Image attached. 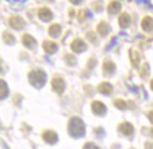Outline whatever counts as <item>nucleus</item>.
Returning a JSON list of instances; mask_svg holds the SVG:
<instances>
[{"instance_id":"nucleus-21","label":"nucleus","mask_w":153,"mask_h":149,"mask_svg":"<svg viewBox=\"0 0 153 149\" xmlns=\"http://www.w3.org/2000/svg\"><path fill=\"white\" fill-rule=\"evenodd\" d=\"M114 104L118 108V109H121V110L126 109V103H125L123 100H115Z\"/></svg>"},{"instance_id":"nucleus-25","label":"nucleus","mask_w":153,"mask_h":149,"mask_svg":"<svg viewBox=\"0 0 153 149\" xmlns=\"http://www.w3.org/2000/svg\"><path fill=\"white\" fill-rule=\"evenodd\" d=\"M151 88H152V90H153V79H152V81H151Z\"/></svg>"},{"instance_id":"nucleus-10","label":"nucleus","mask_w":153,"mask_h":149,"mask_svg":"<svg viewBox=\"0 0 153 149\" xmlns=\"http://www.w3.org/2000/svg\"><path fill=\"white\" fill-rule=\"evenodd\" d=\"M22 43L25 44V46H27L28 49H34L36 46V39L33 37L31 35H25L22 37Z\"/></svg>"},{"instance_id":"nucleus-14","label":"nucleus","mask_w":153,"mask_h":149,"mask_svg":"<svg viewBox=\"0 0 153 149\" xmlns=\"http://www.w3.org/2000/svg\"><path fill=\"white\" fill-rule=\"evenodd\" d=\"M99 90L100 93H102L103 95H110L113 93V86L109 83V82H102V83L99 86Z\"/></svg>"},{"instance_id":"nucleus-13","label":"nucleus","mask_w":153,"mask_h":149,"mask_svg":"<svg viewBox=\"0 0 153 149\" xmlns=\"http://www.w3.org/2000/svg\"><path fill=\"white\" fill-rule=\"evenodd\" d=\"M130 22H131V18H130L129 14L123 13V14L120 15V18H118V23H120L121 28H126V27L129 26Z\"/></svg>"},{"instance_id":"nucleus-7","label":"nucleus","mask_w":153,"mask_h":149,"mask_svg":"<svg viewBox=\"0 0 153 149\" xmlns=\"http://www.w3.org/2000/svg\"><path fill=\"white\" fill-rule=\"evenodd\" d=\"M43 139L45 142H48V143H56L58 141V135L56 134V132H53V131H45L44 133H43Z\"/></svg>"},{"instance_id":"nucleus-8","label":"nucleus","mask_w":153,"mask_h":149,"mask_svg":"<svg viewBox=\"0 0 153 149\" xmlns=\"http://www.w3.org/2000/svg\"><path fill=\"white\" fill-rule=\"evenodd\" d=\"M10 26L12 28L20 30L21 28H23L25 21L21 19L20 16H12V18H10Z\"/></svg>"},{"instance_id":"nucleus-22","label":"nucleus","mask_w":153,"mask_h":149,"mask_svg":"<svg viewBox=\"0 0 153 149\" xmlns=\"http://www.w3.org/2000/svg\"><path fill=\"white\" fill-rule=\"evenodd\" d=\"M84 149H100L97 146H95L94 143H92V142H88L86 143L85 146H84Z\"/></svg>"},{"instance_id":"nucleus-9","label":"nucleus","mask_w":153,"mask_h":149,"mask_svg":"<svg viewBox=\"0 0 153 149\" xmlns=\"http://www.w3.org/2000/svg\"><path fill=\"white\" fill-rule=\"evenodd\" d=\"M38 18L42 21H44V22H49L50 20L52 19V12L49 8H47V7H43L38 12Z\"/></svg>"},{"instance_id":"nucleus-12","label":"nucleus","mask_w":153,"mask_h":149,"mask_svg":"<svg viewBox=\"0 0 153 149\" xmlns=\"http://www.w3.org/2000/svg\"><path fill=\"white\" fill-rule=\"evenodd\" d=\"M142 28H143L144 31H152L153 30V19L150 18V16H146L144 18L143 21H142Z\"/></svg>"},{"instance_id":"nucleus-2","label":"nucleus","mask_w":153,"mask_h":149,"mask_svg":"<svg viewBox=\"0 0 153 149\" xmlns=\"http://www.w3.org/2000/svg\"><path fill=\"white\" fill-rule=\"evenodd\" d=\"M45 81H47V74L42 69L36 68L29 73V82L33 87H35L37 89L42 88L45 84Z\"/></svg>"},{"instance_id":"nucleus-4","label":"nucleus","mask_w":153,"mask_h":149,"mask_svg":"<svg viewBox=\"0 0 153 149\" xmlns=\"http://www.w3.org/2000/svg\"><path fill=\"white\" fill-rule=\"evenodd\" d=\"M92 111L96 116H105L107 112V106L100 101H94L92 103Z\"/></svg>"},{"instance_id":"nucleus-11","label":"nucleus","mask_w":153,"mask_h":149,"mask_svg":"<svg viewBox=\"0 0 153 149\" xmlns=\"http://www.w3.org/2000/svg\"><path fill=\"white\" fill-rule=\"evenodd\" d=\"M43 49H44V51H45L47 53H55V52L57 51L58 45L56 43H53V42L45 41V42L43 43Z\"/></svg>"},{"instance_id":"nucleus-23","label":"nucleus","mask_w":153,"mask_h":149,"mask_svg":"<svg viewBox=\"0 0 153 149\" xmlns=\"http://www.w3.org/2000/svg\"><path fill=\"white\" fill-rule=\"evenodd\" d=\"M145 149H153V143H151V142H146Z\"/></svg>"},{"instance_id":"nucleus-16","label":"nucleus","mask_w":153,"mask_h":149,"mask_svg":"<svg viewBox=\"0 0 153 149\" xmlns=\"http://www.w3.org/2000/svg\"><path fill=\"white\" fill-rule=\"evenodd\" d=\"M49 34L52 36V37H58L59 34H60V26L58 23H53L49 27Z\"/></svg>"},{"instance_id":"nucleus-26","label":"nucleus","mask_w":153,"mask_h":149,"mask_svg":"<svg viewBox=\"0 0 153 149\" xmlns=\"http://www.w3.org/2000/svg\"><path fill=\"white\" fill-rule=\"evenodd\" d=\"M151 135H153V128H151Z\"/></svg>"},{"instance_id":"nucleus-19","label":"nucleus","mask_w":153,"mask_h":149,"mask_svg":"<svg viewBox=\"0 0 153 149\" xmlns=\"http://www.w3.org/2000/svg\"><path fill=\"white\" fill-rule=\"evenodd\" d=\"M7 95H8L7 83H6L4 80H1V98H2V100H4V98H6V97H7Z\"/></svg>"},{"instance_id":"nucleus-20","label":"nucleus","mask_w":153,"mask_h":149,"mask_svg":"<svg viewBox=\"0 0 153 149\" xmlns=\"http://www.w3.org/2000/svg\"><path fill=\"white\" fill-rule=\"evenodd\" d=\"M2 39H4V42H6V43H14V41H15V38L13 37V35H10L8 32H5L4 35H2Z\"/></svg>"},{"instance_id":"nucleus-1","label":"nucleus","mask_w":153,"mask_h":149,"mask_svg":"<svg viewBox=\"0 0 153 149\" xmlns=\"http://www.w3.org/2000/svg\"><path fill=\"white\" fill-rule=\"evenodd\" d=\"M68 133L72 138H82L85 135L86 127H85V122L81 120L79 117H73L68 121Z\"/></svg>"},{"instance_id":"nucleus-6","label":"nucleus","mask_w":153,"mask_h":149,"mask_svg":"<svg viewBox=\"0 0 153 149\" xmlns=\"http://www.w3.org/2000/svg\"><path fill=\"white\" fill-rule=\"evenodd\" d=\"M71 49H72V51L79 52V53H80V52H82V51L86 50L87 45L84 41H81V39H76V41L71 44Z\"/></svg>"},{"instance_id":"nucleus-18","label":"nucleus","mask_w":153,"mask_h":149,"mask_svg":"<svg viewBox=\"0 0 153 149\" xmlns=\"http://www.w3.org/2000/svg\"><path fill=\"white\" fill-rule=\"evenodd\" d=\"M108 31H109V26H108L105 22H101V23L97 26V32H99L101 36L107 35Z\"/></svg>"},{"instance_id":"nucleus-5","label":"nucleus","mask_w":153,"mask_h":149,"mask_svg":"<svg viewBox=\"0 0 153 149\" xmlns=\"http://www.w3.org/2000/svg\"><path fill=\"white\" fill-rule=\"evenodd\" d=\"M118 132L122 133L125 136H131V135L134 134V126H132L130 122H123V124L120 125Z\"/></svg>"},{"instance_id":"nucleus-24","label":"nucleus","mask_w":153,"mask_h":149,"mask_svg":"<svg viewBox=\"0 0 153 149\" xmlns=\"http://www.w3.org/2000/svg\"><path fill=\"white\" fill-rule=\"evenodd\" d=\"M149 119H150V121L153 124V111L149 112Z\"/></svg>"},{"instance_id":"nucleus-3","label":"nucleus","mask_w":153,"mask_h":149,"mask_svg":"<svg viewBox=\"0 0 153 149\" xmlns=\"http://www.w3.org/2000/svg\"><path fill=\"white\" fill-rule=\"evenodd\" d=\"M51 86L53 88V90L58 94H62L65 89V82L62 77L59 76H55L52 80H51Z\"/></svg>"},{"instance_id":"nucleus-17","label":"nucleus","mask_w":153,"mask_h":149,"mask_svg":"<svg viewBox=\"0 0 153 149\" xmlns=\"http://www.w3.org/2000/svg\"><path fill=\"white\" fill-rule=\"evenodd\" d=\"M115 65L111 63V61H105V64H103V71H105V74L107 75H110L113 74L115 72Z\"/></svg>"},{"instance_id":"nucleus-15","label":"nucleus","mask_w":153,"mask_h":149,"mask_svg":"<svg viewBox=\"0 0 153 149\" xmlns=\"http://www.w3.org/2000/svg\"><path fill=\"white\" fill-rule=\"evenodd\" d=\"M121 10V4L118 2V1H113V2H110L109 4V6H108V13L109 14H116V13H118Z\"/></svg>"}]
</instances>
